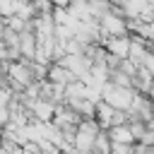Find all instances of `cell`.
<instances>
[{
	"instance_id": "obj_7",
	"label": "cell",
	"mask_w": 154,
	"mask_h": 154,
	"mask_svg": "<svg viewBox=\"0 0 154 154\" xmlns=\"http://www.w3.org/2000/svg\"><path fill=\"white\" fill-rule=\"evenodd\" d=\"M0 77H2V70H0Z\"/></svg>"
},
{
	"instance_id": "obj_2",
	"label": "cell",
	"mask_w": 154,
	"mask_h": 154,
	"mask_svg": "<svg viewBox=\"0 0 154 154\" xmlns=\"http://www.w3.org/2000/svg\"><path fill=\"white\" fill-rule=\"evenodd\" d=\"M99 26H101V34H106V36H123L128 31V22L111 10L99 17Z\"/></svg>"
},
{
	"instance_id": "obj_1",
	"label": "cell",
	"mask_w": 154,
	"mask_h": 154,
	"mask_svg": "<svg viewBox=\"0 0 154 154\" xmlns=\"http://www.w3.org/2000/svg\"><path fill=\"white\" fill-rule=\"evenodd\" d=\"M132 96H135V89L132 87H120L116 82H106L103 89H101V101H106L108 106H113L118 111H128Z\"/></svg>"
},
{
	"instance_id": "obj_6",
	"label": "cell",
	"mask_w": 154,
	"mask_h": 154,
	"mask_svg": "<svg viewBox=\"0 0 154 154\" xmlns=\"http://www.w3.org/2000/svg\"><path fill=\"white\" fill-rule=\"evenodd\" d=\"M108 140H111V142H120V144H132V142H135V137H132V132H130V125H128V123L111 125Z\"/></svg>"
},
{
	"instance_id": "obj_3",
	"label": "cell",
	"mask_w": 154,
	"mask_h": 154,
	"mask_svg": "<svg viewBox=\"0 0 154 154\" xmlns=\"http://www.w3.org/2000/svg\"><path fill=\"white\" fill-rule=\"evenodd\" d=\"M7 79L12 82L14 89L22 91L26 84L34 82V75H31V67H29L26 63H12V65L7 67Z\"/></svg>"
},
{
	"instance_id": "obj_5",
	"label": "cell",
	"mask_w": 154,
	"mask_h": 154,
	"mask_svg": "<svg viewBox=\"0 0 154 154\" xmlns=\"http://www.w3.org/2000/svg\"><path fill=\"white\" fill-rule=\"evenodd\" d=\"M29 108H31V113L36 116V120H51V118H53V111H55L53 101H46V99H36V101H31Z\"/></svg>"
},
{
	"instance_id": "obj_4",
	"label": "cell",
	"mask_w": 154,
	"mask_h": 154,
	"mask_svg": "<svg viewBox=\"0 0 154 154\" xmlns=\"http://www.w3.org/2000/svg\"><path fill=\"white\" fill-rule=\"evenodd\" d=\"M103 48L106 53L116 55V58H128V48H130V38L123 34V36H108L103 41Z\"/></svg>"
}]
</instances>
